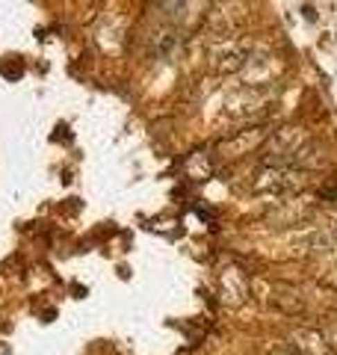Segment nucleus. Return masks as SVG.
<instances>
[{
  "label": "nucleus",
  "instance_id": "1",
  "mask_svg": "<svg viewBox=\"0 0 337 355\" xmlns=\"http://www.w3.org/2000/svg\"><path fill=\"white\" fill-rule=\"evenodd\" d=\"M302 187V175H296L290 166H266L261 181L254 184L257 193H290Z\"/></svg>",
  "mask_w": 337,
  "mask_h": 355
},
{
  "label": "nucleus",
  "instance_id": "2",
  "mask_svg": "<svg viewBox=\"0 0 337 355\" xmlns=\"http://www.w3.org/2000/svg\"><path fill=\"white\" fill-rule=\"evenodd\" d=\"M275 355H290V352H275Z\"/></svg>",
  "mask_w": 337,
  "mask_h": 355
}]
</instances>
